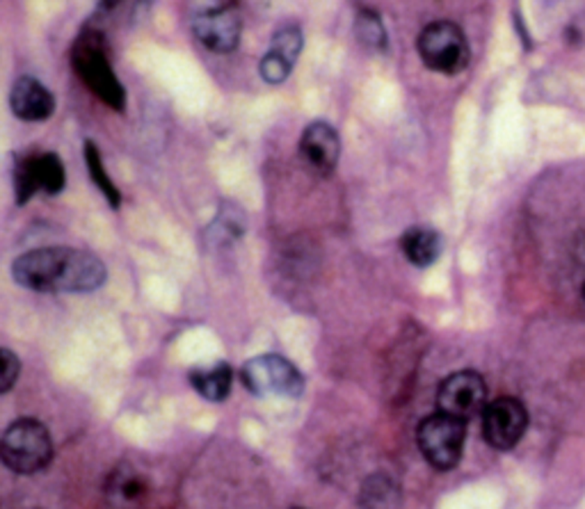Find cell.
Returning <instances> with one entry per match:
<instances>
[{"instance_id": "1", "label": "cell", "mask_w": 585, "mask_h": 509, "mask_svg": "<svg viewBox=\"0 0 585 509\" xmlns=\"http://www.w3.org/2000/svg\"><path fill=\"white\" fill-rule=\"evenodd\" d=\"M12 277L19 286L35 292L85 295L105 283V265L92 252L76 247H40L12 263Z\"/></svg>"}, {"instance_id": "2", "label": "cell", "mask_w": 585, "mask_h": 509, "mask_svg": "<svg viewBox=\"0 0 585 509\" xmlns=\"http://www.w3.org/2000/svg\"><path fill=\"white\" fill-rule=\"evenodd\" d=\"M71 67H74L80 83L90 89L101 103L117 110V112L124 110V85L120 83L112 65H110L108 44H105V37L99 30L90 28L80 32L76 44L71 46Z\"/></svg>"}, {"instance_id": "3", "label": "cell", "mask_w": 585, "mask_h": 509, "mask_svg": "<svg viewBox=\"0 0 585 509\" xmlns=\"http://www.w3.org/2000/svg\"><path fill=\"white\" fill-rule=\"evenodd\" d=\"M0 457L16 475L41 473L53 460V439L37 418H19L0 439Z\"/></svg>"}, {"instance_id": "4", "label": "cell", "mask_w": 585, "mask_h": 509, "mask_svg": "<svg viewBox=\"0 0 585 509\" xmlns=\"http://www.w3.org/2000/svg\"><path fill=\"white\" fill-rule=\"evenodd\" d=\"M417 50L423 65L442 76H455L469 65V41L453 21L428 23L418 35Z\"/></svg>"}, {"instance_id": "5", "label": "cell", "mask_w": 585, "mask_h": 509, "mask_svg": "<svg viewBox=\"0 0 585 509\" xmlns=\"http://www.w3.org/2000/svg\"><path fill=\"white\" fill-rule=\"evenodd\" d=\"M466 441V423L446 414H432L417 427V445L423 460L439 473L453 470L462 460Z\"/></svg>"}, {"instance_id": "6", "label": "cell", "mask_w": 585, "mask_h": 509, "mask_svg": "<svg viewBox=\"0 0 585 509\" xmlns=\"http://www.w3.org/2000/svg\"><path fill=\"white\" fill-rule=\"evenodd\" d=\"M240 380L252 396L258 397H295L302 396L304 377L288 359L279 354L254 356L240 368Z\"/></svg>"}, {"instance_id": "7", "label": "cell", "mask_w": 585, "mask_h": 509, "mask_svg": "<svg viewBox=\"0 0 585 509\" xmlns=\"http://www.w3.org/2000/svg\"><path fill=\"white\" fill-rule=\"evenodd\" d=\"M487 405L485 380L476 371L453 372L436 388V411L462 423L482 415Z\"/></svg>"}, {"instance_id": "8", "label": "cell", "mask_w": 585, "mask_h": 509, "mask_svg": "<svg viewBox=\"0 0 585 509\" xmlns=\"http://www.w3.org/2000/svg\"><path fill=\"white\" fill-rule=\"evenodd\" d=\"M67 174L60 156L53 151H40V154H28L16 163L14 185H16V203H28L37 192H44L49 197L60 194L65 188Z\"/></svg>"}, {"instance_id": "9", "label": "cell", "mask_w": 585, "mask_h": 509, "mask_svg": "<svg viewBox=\"0 0 585 509\" xmlns=\"http://www.w3.org/2000/svg\"><path fill=\"white\" fill-rule=\"evenodd\" d=\"M528 411L510 396L496 397L482 411V436L494 451H512L526 434Z\"/></svg>"}, {"instance_id": "10", "label": "cell", "mask_w": 585, "mask_h": 509, "mask_svg": "<svg viewBox=\"0 0 585 509\" xmlns=\"http://www.w3.org/2000/svg\"><path fill=\"white\" fill-rule=\"evenodd\" d=\"M240 30H243V23H240L236 5L231 3L213 5L193 19L194 37L211 53L227 55L236 50V46L240 44Z\"/></svg>"}, {"instance_id": "11", "label": "cell", "mask_w": 585, "mask_h": 509, "mask_svg": "<svg viewBox=\"0 0 585 509\" xmlns=\"http://www.w3.org/2000/svg\"><path fill=\"white\" fill-rule=\"evenodd\" d=\"M338 156H341V139L332 126L325 121H313L304 129L300 138V158L313 176H332L338 165Z\"/></svg>"}, {"instance_id": "12", "label": "cell", "mask_w": 585, "mask_h": 509, "mask_svg": "<svg viewBox=\"0 0 585 509\" xmlns=\"http://www.w3.org/2000/svg\"><path fill=\"white\" fill-rule=\"evenodd\" d=\"M12 112L23 121H46L55 112V96L37 78L23 76L12 85Z\"/></svg>"}, {"instance_id": "13", "label": "cell", "mask_w": 585, "mask_h": 509, "mask_svg": "<svg viewBox=\"0 0 585 509\" xmlns=\"http://www.w3.org/2000/svg\"><path fill=\"white\" fill-rule=\"evenodd\" d=\"M149 496V485L129 464L114 469L105 480V498L114 509H135Z\"/></svg>"}, {"instance_id": "14", "label": "cell", "mask_w": 585, "mask_h": 509, "mask_svg": "<svg viewBox=\"0 0 585 509\" xmlns=\"http://www.w3.org/2000/svg\"><path fill=\"white\" fill-rule=\"evenodd\" d=\"M400 252L414 267H430L442 256V236L428 227L407 228L400 236Z\"/></svg>"}, {"instance_id": "15", "label": "cell", "mask_w": 585, "mask_h": 509, "mask_svg": "<svg viewBox=\"0 0 585 509\" xmlns=\"http://www.w3.org/2000/svg\"><path fill=\"white\" fill-rule=\"evenodd\" d=\"M402 489L387 473H373L362 482L359 505L362 509H400Z\"/></svg>"}, {"instance_id": "16", "label": "cell", "mask_w": 585, "mask_h": 509, "mask_svg": "<svg viewBox=\"0 0 585 509\" xmlns=\"http://www.w3.org/2000/svg\"><path fill=\"white\" fill-rule=\"evenodd\" d=\"M190 384L209 402H224L231 393L233 371L227 362L215 363L213 368H199L190 372Z\"/></svg>"}, {"instance_id": "17", "label": "cell", "mask_w": 585, "mask_h": 509, "mask_svg": "<svg viewBox=\"0 0 585 509\" xmlns=\"http://www.w3.org/2000/svg\"><path fill=\"white\" fill-rule=\"evenodd\" d=\"M85 163H87V172H90L92 183L101 190V194L105 197V201L110 203L112 208H120L122 203V192L117 190V185L112 183V178L110 174L105 172L104 158H101V151L92 139L85 142Z\"/></svg>"}, {"instance_id": "18", "label": "cell", "mask_w": 585, "mask_h": 509, "mask_svg": "<svg viewBox=\"0 0 585 509\" xmlns=\"http://www.w3.org/2000/svg\"><path fill=\"white\" fill-rule=\"evenodd\" d=\"M355 35L364 49L387 50V28L382 23V16L373 10H362L355 21Z\"/></svg>"}, {"instance_id": "19", "label": "cell", "mask_w": 585, "mask_h": 509, "mask_svg": "<svg viewBox=\"0 0 585 509\" xmlns=\"http://www.w3.org/2000/svg\"><path fill=\"white\" fill-rule=\"evenodd\" d=\"M270 50L286 58L295 67L300 53H302V32H300L298 25H286V28L277 30L273 37V44H270Z\"/></svg>"}, {"instance_id": "20", "label": "cell", "mask_w": 585, "mask_h": 509, "mask_svg": "<svg viewBox=\"0 0 585 509\" xmlns=\"http://www.w3.org/2000/svg\"><path fill=\"white\" fill-rule=\"evenodd\" d=\"M291 69H292L291 62H288L286 58H282L279 53H274V50H268V53L263 55L261 67H258V71H261V78L270 85L284 83V80L291 76Z\"/></svg>"}, {"instance_id": "21", "label": "cell", "mask_w": 585, "mask_h": 509, "mask_svg": "<svg viewBox=\"0 0 585 509\" xmlns=\"http://www.w3.org/2000/svg\"><path fill=\"white\" fill-rule=\"evenodd\" d=\"M21 372V362L14 352H10L7 347L0 350V393H7L12 386L16 384Z\"/></svg>"}, {"instance_id": "22", "label": "cell", "mask_w": 585, "mask_h": 509, "mask_svg": "<svg viewBox=\"0 0 585 509\" xmlns=\"http://www.w3.org/2000/svg\"><path fill=\"white\" fill-rule=\"evenodd\" d=\"M292 509H304V507H292Z\"/></svg>"}, {"instance_id": "23", "label": "cell", "mask_w": 585, "mask_h": 509, "mask_svg": "<svg viewBox=\"0 0 585 509\" xmlns=\"http://www.w3.org/2000/svg\"><path fill=\"white\" fill-rule=\"evenodd\" d=\"M583 297H585V286H583Z\"/></svg>"}]
</instances>
